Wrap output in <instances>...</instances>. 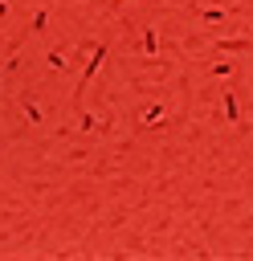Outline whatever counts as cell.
<instances>
[{
  "label": "cell",
  "instance_id": "cell-5",
  "mask_svg": "<svg viewBox=\"0 0 253 261\" xmlns=\"http://www.w3.org/2000/svg\"><path fill=\"white\" fill-rule=\"evenodd\" d=\"M0 20H8V0H0Z\"/></svg>",
  "mask_w": 253,
  "mask_h": 261
},
{
  "label": "cell",
  "instance_id": "cell-1",
  "mask_svg": "<svg viewBox=\"0 0 253 261\" xmlns=\"http://www.w3.org/2000/svg\"><path fill=\"white\" fill-rule=\"evenodd\" d=\"M20 110H24V118H29V122H41V106H33L29 98L20 102Z\"/></svg>",
  "mask_w": 253,
  "mask_h": 261
},
{
  "label": "cell",
  "instance_id": "cell-4",
  "mask_svg": "<svg viewBox=\"0 0 253 261\" xmlns=\"http://www.w3.org/2000/svg\"><path fill=\"white\" fill-rule=\"evenodd\" d=\"M78 126H82V130H94V126H98V118H94V114H82V122H78Z\"/></svg>",
  "mask_w": 253,
  "mask_h": 261
},
{
  "label": "cell",
  "instance_id": "cell-2",
  "mask_svg": "<svg viewBox=\"0 0 253 261\" xmlns=\"http://www.w3.org/2000/svg\"><path fill=\"white\" fill-rule=\"evenodd\" d=\"M45 20H49V12H45V8H37V12H33V33H41V29H45Z\"/></svg>",
  "mask_w": 253,
  "mask_h": 261
},
{
  "label": "cell",
  "instance_id": "cell-3",
  "mask_svg": "<svg viewBox=\"0 0 253 261\" xmlns=\"http://www.w3.org/2000/svg\"><path fill=\"white\" fill-rule=\"evenodd\" d=\"M65 61H69V57H61V53H57V49H53V53H49V69H61V65H65Z\"/></svg>",
  "mask_w": 253,
  "mask_h": 261
}]
</instances>
